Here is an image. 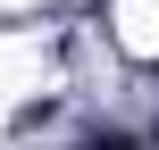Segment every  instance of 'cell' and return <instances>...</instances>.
Segmentation results:
<instances>
[{"instance_id": "obj_1", "label": "cell", "mask_w": 159, "mask_h": 150, "mask_svg": "<svg viewBox=\"0 0 159 150\" xmlns=\"http://www.w3.org/2000/svg\"><path fill=\"white\" fill-rule=\"evenodd\" d=\"M84 150H134V142H126V134H92Z\"/></svg>"}, {"instance_id": "obj_2", "label": "cell", "mask_w": 159, "mask_h": 150, "mask_svg": "<svg viewBox=\"0 0 159 150\" xmlns=\"http://www.w3.org/2000/svg\"><path fill=\"white\" fill-rule=\"evenodd\" d=\"M151 150H159V125H151Z\"/></svg>"}]
</instances>
